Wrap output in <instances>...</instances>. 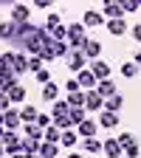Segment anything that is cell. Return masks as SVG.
I'll return each mask as SVG.
<instances>
[{
	"label": "cell",
	"mask_w": 141,
	"mask_h": 158,
	"mask_svg": "<svg viewBox=\"0 0 141 158\" xmlns=\"http://www.w3.org/2000/svg\"><path fill=\"white\" fill-rule=\"evenodd\" d=\"M3 155H6V147H3V144H0V158H3Z\"/></svg>",
	"instance_id": "48"
},
{
	"label": "cell",
	"mask_w": 141,
	"mask_h": 158,
	"mask_svg": "<svg viewBox=\"0 0 141 158\" xmlns=\"http://www.w3.org/2000/svg\"><path fill=\"white\" fill-rule=\"evenodd\" d=\"M34 124H37L39 130H43V133H45V130H48V127L54 124V118H51L48 113H39V116H37V122H34Z\"/></svg>",
	"instance_id": "34"
},
{
	"label": "cell",
	"mask_w": 141,
	"mask_h": 158,
	"mask_svg": "<svg viewBox=\"0 0 141 158\" xmlns=\"http://www.w3.org/2000/svg\"><path fill=\"white\" fill-rule=\"evenodd\" d=\"M65 90H68V93H76V90H82V88H79V82H76V76H71L68 82H65Z\"/></svg>",
	"instance_id": "44"
},
{
	"label": "cell",
	"mask_w": 141,
	"mask_h": 158,
	"mask_svg": "<svg viewBox=\"0 0 141 158\" xmlns=\"http://www.w3.org/2000/svg\"><path fill=\"white\" fill-rule=\"evenodd\" d=\"M39 155H43V158H56L59 155V144H39Z\"/></svg>",
	"instance_id": "31"
},
{
	"label": "cell",
	"mask_w": 141,
	"mask_h": 158,
	"mask_svg": "<svg viewBox=\"0 0 141 158\" xmlns=\"http://www.w3.org/2000/svg\"><path fill=\"white\" fill-rule=\"evenodd\" d=\"M85 110H88V113H96V110L102 113V110H105V99L99 96L96 90H85Z\"/></svg>",
	"instance_id": "4"
},
{
	"label": "cell",
	"mask_w": 141,
	"mask_h": 158,
	"mask_svg": "<svg viewBox=\"0 0 141 158\" xmlns=\"http://www.w3.org/2000/svg\"><path fill=\"white\" fill-rule=\"evenodd\" d=\"M59 138H62V130H56V127L51 124V127L45 130V135H43V141H45V144H59Z\"/></svg>",
	"instance_id": "28"
},
{
	"label": "cell",
	"mask_w": 141,
	"mask_h": 158,
	"mask_svg": "<svg viewBox=\"0 0 141 158\" xmlns=\"http://www.w3.org/2000/svg\"><path fill=\"white\" fill-rule=\"evenodd\" d=\"M99 127H107V130L118 127V113H110V110H102V113H99Z\"/></svg>",
	"instance_id": "17"
},
{
	"label": "cell",
	"mask_w": 141,
	"mask_h": 158,
	"mask_svg": "<svg viewBox=\"0 0 141 158\" xmlns=\"http://www.w3.org/2000/svg\"><path fill=\"white\" fill-rule=\"evenodd\" d=\"M71 54V45L68 43H54V56L59 59V56H68Z\"/></svg>",
	"instance_id": "37"
},
{
	"label": "cell",
	"mask_w": 141,
	"mask_h": 158,
	"mask_svg": "<svg viewBox=\"0 0 141 158\" xmlns=\"http://www.w3.org/2000/svg\"><path fill=\"white\" fill-rule=\"evenodd\" d=\"M124 155H127V158H138V155H141V144H138V141L130 144V147L124 150Z\"/></svg>",
	"instance_id": "41"
},
{
	"label": "cell",
	"mask_w": 141,
	"mask_h": 158,
	"mask_svg": "<svg viewBox=\"0 0 141 158\" xmlns=\"http://www.w3.org/2000/svg\"><path fill=\"white\" fill-rule=\"evenodd\" d=\"M76 82H79V88H82V90H96V85H99L90 68H85V71H79V73H76Z\"/></svg>",
	"instance_id": "8"
},
{
	"label": "cell",
	"mask_w": 141,
	"mask_h": 158,
	"mask_svg": "<svg viewBox=\"0 0 141 158\" xmlns=\"http://www.w3.org/2000/svg\"><path fill=\"white\" fill-rule=\"evenodd\" d=\"M23 133H26V138H31V141H43V135H45L37 124H26V127H23Z\"/></svg>",
	"instance_id": "29"
},
{
	"label": "cell",
	"mask_w": 141,
	"mask_h": 158,
	"mask_svg": "<svg viewBox=\"0 0 141 158\" xmlns=\"http://www.w3.org/2000/svg\"><path fill=\"white\" fill-rule=\"evenodd\" d=\"M105 23H107L105 14H102V11H93V9H88L85 17H82V26H85V28H99V26H105Z\"/></svg>",
	"instance_id": "6"
},
{
	"label": "cell",
	"mask_w": 141,
	"mask_h": 158,
	"mask_svg": "<svg viewBox=\"0 0 141 158\" xmlns=\"http://www.w3.org/2000/svg\"><path fill=\"white\" fill-rule=\"evenodd\" d=\"M14 51H3V54H0V65H3V68H11L14 65Z\"/></svg>",
	"instance_id": "38"
},
{
	"label": "cell",
	"mask_w": 141,
	"mask_h": 158,
	"mask_svg": "<svg viewBox=\"0 0 141 158\" xmlns=\"http://www.w3.org/2000/svg\"><path fill=\"white\" fill-rule=\"evenodd\" d=\"M130 34H133V40H135V43H141V23H135V26L130 28Z\"/></svg>",
	"instance_id": "45"
},
{
	"label": "cell",
	"mask_w": 141,
	"mask_h": 158,
	"mask_svg": "<svg viewBox=\"0 0 141 158\" xmlns=\"http://www.w3.org/2000/svg\"><path fill=\"white\" fill-rule=\"evenodd\" d=\"M6 93H9V102H11V105L26 102V88H23V85H14V88H9Z\"/></svg>",
	"instance_id": "24"
},
{
	"label": "cell",
	"mask_w": 141,
	"mask_h": 158,
	"mask_svg": "<svg viewBox=\"0 0 141 158\" xmlns=\"http://www.w3.org/2000/svg\"><path fill=\"white\" fill-rule=\"evenodd\" d=\"M68 158H85V155H76V152H71V155H68Z\"/></svg>",
	"instance_id": "49"
},
{
	"label": "cell",
	"mask_w": 141,
	"mask_h": 158,
	"mask_svg": "<svg viewBox=\"0 0 141 158\" xmlns=\"http://www.w3.org/2000/svg\"><path fill=\"white\" fill-rule=\"evenodd\" d=\"M82 150L90 152V155H93V152L99 155V152H102V141H99V138H82Z\"/></svg>",
	"instance_id": "26"
},
{
	"label": "cell",
	"mask_w": 141,
	"mask_h": 158,
	"mask_svg": "<svg viewBox=\"0 0 141 158\" xmlns=\"http://www.w3.org/2000/svg\"><path fill=\"white\" fill-rule=\"evenodd\" d=\"M51 118H54V127H56V130H62V133H65V130H73V124H71L68 116H51Z\"/></svg>",
	"instance_id": "32"
},
{
	"label": "cell",
	"mask_w": 141,
	"mask_h": 158,
	"mask_svg": "<svg viewBox=\"0 0 141 158\" xmlns=\"http://www.w3.org/2000/svg\"><path fill=\"white\" fill-rule=\"evenodd\" d=\"M17 113H20V122H23V124H34V122H37V116H39V110H37L34 105H23Z\"/></svg>",
	"instance_id": "13"
},
{
	"label": "cell",
	"mask_w": 141,
	"mask_h": 158,
	"mask_svg": "<svg viewBox=\"0 0 141 158\" xmlns=\"http://www.w3.org/2000/svg\"><path fill=\"white\" fill-rule=\"evenodd\" d=\"M6 110H11V102H9V93L3 90L0 93V113H6Z\"/></svg>",
	"instance_id": "43"
},
{
	"label": "cell",
	"mask_w": 141,
	"mask_h": 158,
	"mask_svg": "<svg viewBox=\"0 0 141 158\" xmlns=\"http://www.w3.org/2000/svg\"><path fill=\"white\" fill-rule=\"evenodd\" d=\"M43 68H45V62H43V59H39V56H28V71H31V73L43 71Z\"/></svg>",
	"instance_id": "39"
},
{
	"label": "cell",
	"mask_w": 141,
	"mask_h": 158,
	"mask_svg": "<svg viewBox=\"0 0 141 158\" xmlns=\"http://www.w3.org/2000/svg\"><path fill=\"white\" fill-rule=\"evenodd\" d=\"M3 127H6V130H11V133H17L20 127H23V122H20V113H17V110H6Z\"/></svg>",
	"instance_id": "15"
},
{
	"label": "cell",
	"mask_w": 141,
	"mask_h": 158,
	"mask_svg": "<svg viewBox=\"0 0 141 158\" xmlns=\"http://www.w3.org/2000/svg\"><path fill=\"white\" fill-rule=\"evenodd\" d=\"M68 118H71V124H73V130H76V127L88 118V110H85V107H71V110H68Z\"/></svg>",
	"instance_id": "20"
},
{
	"label": "cell",
	"mask_w": 141,
	"mask_h": 158,
	"mask_svg": "<svg viewBox=\"0 0 141 158\" xmlns=\"http://www.w3.org/2000/svg\"><path fill=\"white\" fill-rule=\"evenodd\" d=\"M133 62H135V65H138V68H141V48H138V51H135V54H133Z\"/></svg>",
	"instance_id": "47"
},
{
	"label": "cell",
	"mask_w": 141,
	"mask_h": 158,
	"mask_svg": "<svg viewBox=\"0 0 141 158\" xmlns=\"http://www.w3.org/2000/svg\"><path fill=\"white\" fill-rule=\"evenodd\" d=\"M9 158H26V155H23V152H20V155H9Z\"/></svg>",
	"instance_id": "50"
},
{
	"label": "cell",
	"mask_w": 141,
	"mask_h": 158,
	"mask_svg": "<svg viewBox=\"0 0 141 158\" xmlns=\"http://www.w3.org/2000/svg\"><path fill=\"white\" fill-rule=\"evenodd\" d=\"M122 107H124V96H122V93H116V96L105 99V110H110V113H118Z\"/></svg>",
	"instance_id": "23"
},
{
	"label": "cell",
	"mask_w": 141,
	"mask_h": 158,
	"mask_svg": "<svg viewBox=\"0 0 141 158\" xmlns=\"http://www.w3.org/2000/svg\"><path fill=\"white\" fill-rule=\"evenodd\" d=\"M39 144H43V141H31V138H23V155H39Z\"/></svg>",
	"instance_id": "30"
},
{
	"label": "cell",
	"mask_w": 141,
	"mask_h": 158,
	"mask_svg": "<svg viewBox=\"0 0 141 158\" xmlns=\"http://www.w3.org/2000/svg\"><path fill=\"white\" fill-rule=\"evenodd\" d=\"M59 20H62V17H59V14H54V11H51V14H48V23H45V31H51V28H56V26H59Z\"/></svg>",
	"instance_id": "42"
},
{
	"label": "cell",
	"mask_w": 141,
	"mask_h": 158,
	"mask_svg": "<svg viewBox=\"0 0 141 158\" xmlns=\"http://www.w3.org/2000/svg\"><path fill=\"white\" fill-rule=\"evenodd\" d=\"M11 71H14L17 76H23V73L28 71V54H17V56H14V65H11Z\"/></svg>",
	"instance_id": "22"
},
{
	"label": "cell",
	"mask_w": 141,
	"mask_h": 158,
	"mask_svg": "<svg viewBox=\"0 0 141 158\" xmlns=\"http://www.w3.org/2000/svg\"><path fill=\"white\" fill-rule=\"evenodd\" d=\"M68 102H65V99H56V102H54V110H51V116H68Z\"/></svg>",
	"instance_id": "33"
},
{
	"label": "cell",
	"mask_w": 141,
	"mask_h": 158,
	"mask_svg": "<svg viewBox=\"0 0 141 158\" xmlns=\"http://www.w3.org/2000/svg\"><path fill=\"white\" fill-rule=\"evenodd\" d=\"M138 9V3H133V0H127V3H122V11L127 14V11H135Z\"/></svg>",
	"instance_id": "46"
},
{
	"label": "cell",
	"mask_w": 141,
	"mask_h": 158,
	"mask_svg": "<svg viewBox=\"0 0 141 158\" xmlns=\"http://www.w3.org/2000/svg\"><path fill=\"white\" fill-rule=\"evenodd\" d=\"M68 107H85V90H76V93H68Z\"/></svg>",
	"instance_id": "27"
},
{
	"label": "cell",
	"mask_w": 141,
	"mask_h": 158,
	"mask_svg": "<svg viewBox=\"0 0 141 158\" xmlns=\"http://www.w3.org/2000/svg\"><path fill=\"white\" fill-rule=\"evenodd\" d=\"M76 144H79V135H76V130H65V133H62V138H59V147L73 150Z\"/></svg>",
	"instance_id": "21"
},
{
	"label": "cell",
	"mask_w": 141,
	"mask_h": 158,
	"mask_svg": "<svg viewBox=\"0 0 141 158\" xmlns=\"http://www.w3.org/2000/svg\"><path fill=\"white\" fill-rule=\"evenodd\" d=\"M0 144L6 147V155H20V152H23V141H20V135H17V133H11V130H6V133H3Z\"/></svg>",
	"instance_id": "2"
},
{
	"label": "cell",
	"mask_w": 141,
	"mask_h": 158,
	"mask_svg": "<svg viewBox=\"0 0 141 158\" xmlns=\"http://www.w3.org/2000/svg\"><path fill=\"white\" fill-rule=\"evenodd\" d=\"M105 20H122L124 11H122V3H105Z\"/></svg>",
	"instance_id": "19"
},
{
	"label": "cell",
	"mask_w": 141,
	"mask_h": 158,
	"mask_svg": "<svg viewBox=\"0 0 141 158\" xmlns=\"http://www.w3.org/2000/svg\"><path fill=\"white\" fill-rule=\"evenodd\" d=\"M85 40H88V37H85V26H82V23H71V26H68V45H71V48H82Z\"/></svg>",
	"instance_id": "3"
},
{
	"label": "cell",
	"mask_w": 141,
	"mask_h": 158,
	"mask_svg": "<svg viewBox=\"0 0 141 158\" xmlns=\"http://www.w3.org/2000/svg\"><path fill=\"white\" fill-rule=\"evenodd\" d=\"M39 59H43V62H54V59H56V56H54V43H48V45L43 48V54H39Z\"/></svg>",
	"instance_id": "40"
},
{
	"label": "cell",
	"mask_w": 141,
	"mask_h": 158,
	"mask_svg": "<svg viewBox=\"0 0 141 158\" xmlns=\"http://www.w3.org/2000/svg\"><path fill=\"white\" fill-rule=\"evenodd\" d=\"M118 71H122L124 79H135V76L141 73V68H138L135 62H124V65H118Z\"/></svg>",
	"instance_id": "25"
},
{
	"label": "cell",
	"mask_w": 141,
	"mask_h": 158,
	"mask_svg": "<svg viewBox=\"0 0 141 158\" xmlns=\"http://www.w3.org/2000/svg\"><path fill=\"white\" fill-rule=\"evenodd\" d=\"M39 96H43V102H56L59 99V85L56 82H48V85H43V90H39Z\"/></svg>",
	"instance_id": "16"
},
{
	"label": "cell",
	"mask_w": 141,
	"mask_h": 158,
	"mask_svg": "<svg viewBox=\"0 0 141 158\" xmlns=\"http://www.w3.org/2000/svg\"><path fill=\"white\" fill-rule=\"evenodd\" d=\"M28 17H31V6H26V3H14L11 6V23H28Z\"/></svg>",
	"instance_id": "7"
},
{
	"label": "cell",
	"mask_w": 141,
	"mask_h": 158,
	"mask_svg": "<svg viewBox=\"0 0 141 158\" xmlns=\"http://www.w3.org/2000/svg\"><path fill=\"white\" fill-rule=\"evenodd\" d=\"M107 31L113 34V37H122V34H127V20L122 17V20H107Z\"/></svg>",
	"instance_id": "18"
},
{
	"label": "cell",
	"mask_w": 141,
	"mask_h": 158,
	"mask_svg": "<svg viewBox=\"0 0 141 158\" xmlns=\"http://www.w3.org/2000/svg\"><path fill=\"white\" fill-rule=\"evenodd\" d=\"M0 85H3V90H9V88L20 85V76H17L11 68H3V65H0Z\"/></svg>",
	"instance_id": "12"
},
{
	"label": "cell",
	"mask_w": 141,
	"mask_h": 158,
	"mask_svg": "<svg viewBox=\"0 0 141 158\" xmlns=\"http://www.w3.org/2000/svg\"><path fill=\"white\" fill-rule=\"evenodd\" d=\"M96 76V82H105V79H110V62H105V59H96V62L88 65Z\"/></svg>",
	"instance_id": "5"
},
{
	"label": "cell",
	"mask_w": 141,
	"mask_h": 158,
	"mask_svg": "<svg viewBox=\"0 0 141 158\" xmlns=\"http://www.w3.org/2000/svg\"><path fill=\"white\" fill-rule=\"evenodd\" d=\"M96 93L102 96V99H110V96H116V93H118V88H116L113 79H105V82H99V85H96Z\"/></svg>",
	"instance_id": "14"
},
{
	"label": "cell",
	"mask_w": 141,
	"mask_h": 158,
	"mask_svg": "<svg viewBox=\"0 0 141 158\" xmlns=\"http://www.w3.org/2000/svg\"><path fill=\"white\" fill-rule=\"evenodd\" d=\"M96 124H99L96 118H90V116H88L85 122L76 127V135H79V138H96Z\"/></svg>",
	"instance_id": "10"
},
{
	"label": "cell",
	"mask_w": 141,
	"mask_h": 158,
	"mask_svg": "<svg viewBox=\"0 0 141 158\" xmlns=\"http://www.w3.org/2000/svg\"><path fill=\"white\" fill-rule=\"evenodd\" d=\"M116 141L122 144V150H127L130 144H135V135H133V133H118V135H116Z\"/></svg>",
	"instance_id": "35"
},
{
	"label": "cell",
	"mask_w": 141,
	"mask_h": 158,
	"mask_svg": "<svg viewBox=\"0 0 141 158\" xmlns=\"http://www.w3.org/2000/svg\"><path fill=\"white\" fill-rule=\"evenodd\" d=\"M65 62H68V68H71V73H73V76H76L79 71H85V68H88V59H85L82 48H71V54L65 56Z\"/></svg>",
	"instance_id": "1"
},
{
	"label": "cell",
	"mask_w": 141,
	"mask_h": 158,
	"mask_svg": "<svg viewBox=\"0 0 141 158\" xmlns=\"http://www.w3.org/2000/svg\"><path fill=\"white\" fill-rule=\"evenodd\" d=\"M34 79H37L39 85H48V82H54V76H51V71H48V68H43V71H37V73H34Z\"/></svg>",
	"instance_id": "36"
},
{
	"label": "cell",
	"mask_w": 141,
	"mask_h": 158,
	"mask_svg": "<svg viewBox=\"0 0 141 158\" xmlns=\"http://www.w3.org/2000/svg\"><path fill=\"white\" fill-rule=\"evenodd\" d=\"M82 54H85V59H88V62H96V59H99V54H102V43H99V40H85Z\"/></svg>",
	"instance_id": "9"
},
{
	"label": "cell",
	"mask_w": 141,
	"mask_h": 158,
	"mask_svg": "<svg viewBox=\"0 0 141 158\" xmlns=\"http://www.w3.org/2000/svg\"><path fill=\"white\" fill-rule=\"evenodd\" d=\"M102 152H105V158H118V155H124L122 144H118L116 138H105V141H102Z\"/></svg>",
	"instance_id": "11"
}]
</instances>
